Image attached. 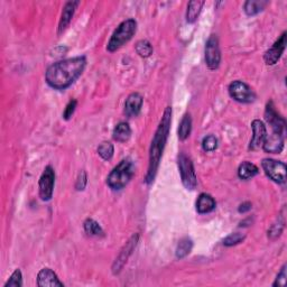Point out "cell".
<instances>
[{"label": "cell", "instance_id": "cell-5", "mask_svg": "<svg viewBox=\"0 0 287 287\" xmlns=\"http://www.w3.org/2000/svg\"><path fill=\"white\" fill-rule=\"evenodd\" d=\"M179 169L182 178V183L188 190H194L198 185L197 175L193 167V163L185 154L179 156Z\"/></svg>", "mask_w": 287, "mask_h": 287}, {"label": "cell", "instance_id": "cell-28", "mask_svg": "<svg viewBox=\"0 0 287 287\" xmlns=\"http://www.w3.org/2000/svg\"><path fill=\"white\" fill-rule=\"evenodd\" d=\"M284 224H285L284 217H279L278 222H276V223L272 224V226L270 227V229L268 230V237L271 238V239H275L277 237H279L280 233L283 232Z\"/></svg>", "mask_w": 287, "mask_h": 287}, {"label": "cell", "instance_id": "cell-6", "mask_svg": "<svg viewBox=\"0 0 287 287\" xmlns=\"http://www.w3.org/2000/svg\"><path fill=\"white\" fill-rule=\"evenodd\" d=\"M262 170L266 173L268 178L276 182L278 184H284L286 182V165L285 163L271 160V159H265L261 162Z\"/></svg>", "mask_w": 287, "mask_h": 287}, {"label": "cell", "instance_id": "cell-32", "mask_svg": "<svg viewBox=\"0 0 287 287\" xmlns=\"http://www.w3.org/2000/svg\"><path fill=\"white\" fill-rule=\"evenodd\" d=\"M286 281H287V272H286V265H284L283 267H281V269L278 272V275H277L272 286L274 287H285Z\"/></svg>", "mask_w": 287, "mask_h": 287}, {"label": "cell", "instance_id": "cell-33", "mask_svg": "<svg viewBox=\"0 0 287 287\" xmlns=\"http://www.w3.org/2000/svg\"><path fill=\"white\" fill-rule=\"evenodd\" d=\"M87 183H88L87 173H85V171H81L78 176V180H76L75 189L78 191H83L85 189V186H87Z\"/></svg>", "mask_w": 287, "mask_h": 287}, {"label": "cell", "instance_id": "cell-11", "mask_svg": "<svg viewBox=\"0 0 287 287\" xmlns=\"http://www.w3.org/2000/svg\"><path fill=\"white\" fill-rule=\"evenodd\" d=\"M286 43H287V33L284 32L278 40L274 43V45H272L268 51H266L264 60L267 65H274L279 61L281 54H283L285 51Z\"/></svg>", "mask_w": 287, "mask_h": 287}, {"label": "cell", "instance_id": "cell-13", "mask_svg": "<svg viewBox=\"0 0 287 287\" xmlns=\"http://www.w3.org/2000/svg\"><path fill=\"white\" fill-rule=\"evenodd\" d=\"M252 128V138L250 140L249 150L251 151H258L260 147H262V144H264L266 137H267V129L265 123L261 120H253L251 123Z\"/></svg>", "mask_w": 287, "mask_h": 287}, {"label": "cell", "instance_id": "cell-14", "mask_svg": "<svg viewBox=\"0 0 287 287\" xmlns=\"http://www.w3.org/2000/svg\"><path fill=\"white\" fill-rule=\"evenodd\" d=\"M80 5V2H68L65 4V6L62 11V15L60 18L59 28H57V35H61L62 33H64L66 28L69 27L72 18L74 16L75 9L78 8Z\"/></svg>", "mask_w": 287, "mask_h": 287}, {"label": "cell", "instance_id": "cell-9", "mask_svg": "<svg viewBox=\"0 0 287 287\" xmlns=\"http://www.w3.org/2000/svg\"><path fill=\"white\" fill-rule=\"evenodd\" d=\"M221 62V52L219 47V40L215 35H211L205 44V63L210 70L219 68Z\"/></svg>", "mask_w": 287, "mask_h": 287}, {"label": "cell", "instance_id": "cell-23", "mask_svg": "<svg viewBox=\"0 0 287 287\" xmlns=\"http://www.w3.org/2000/svg\"><path fill=\"white\" fill-rule=\"evenodd\" d=\"M191 130H192V119H191L190 114H184V117L182 118L180 127H179V138L181 140L188 139Z\"/></svg>", "mask_w": 287, "mask_h": 287}, {"label": "cell", "instance_id": "cell-26", "mask_svg": "<svg viewBox=\"0 0 287 287\" xmlns=\"http://www.w3.org/2000/svg\"><path fill=\"white\" fill-rule=\"evenodd\" d=\"M114 153V148L111 142L103 141L98 147V154L102 157L104 161H109L112 159Z\"/></svg>", "mask_w": 287, "mask_h": 287}, {"label": "cell", "instance_id": "cell-17", "mask_svg": "<svg viewBox=\"0 0 287 287\" xmlns=\"http://www.w3.org/2000/svg\"><path fill=\"white\" fill-rule=\"evenodd\" d=\"M144 99L139 93H131L125 102V113L129 118L138 116L142 107Z\"/></svg>", "mask_w": 287, "mask_h": 287}, {"label": "cell", "instance_id": "cell-29", "mask_svg": "<svg viewBox=\"0 0 287 287\" xmlns=\"http://www.w3.org/2000/svg\"><path fill=\"white\" fill-rule=\"evenodd\" d=\"M245 238H246L245 234H242L240 232H234V233H231L230 236H228L226 239H224L223 245L227 246V247L236 246V245H238V243H240L245 240Z\"/></svg>", "mask_w": 287, "mask_h": 287}, {"label": "cell", "instance_id": "cell-15", "mask_svg": "<svg viewBox=\"0 0 287 287\" xmlns=\"http://www.w3.org/2000/svg\"><path fill=\"white\" fill-rule=\"evenodd\" d=\"M37 285L40 287H64L55 272L50 268H43L37 275Z\"/></svg>", "mask_w": 287, "mask_h": 287}, {"label": "cell", "instance_id": "cell-10", "mask_svg": "<svg viewBox=\"0 0 287 287\" xmlns=\"http://www.w3.org/2000/svg\"><path fill=\"white\" fill-rule=\"evenodd\" d=\"M265 119L266 121L269 123L272 132H277V133H281L284 135L285 133V128H286V121L283 117H280L278 112L275 110L274 104L272 102H268L266 106V110H265Z\"/></svg>", "mask_w": 287, "mask_h": 287}, {"label": "cell", "instance_id": "cell-18", "mask_svg": "<svg viewBox=\"0 0 287 287\" xmlns=\"http://www.w3.org/2000/svg\"><path fill=\"white\" fill-rule=\"evenodd\" d=\"M215 209V201L210 194L202 193L197 201V211L201 214L209 213Z\"/></svg>", "mask_w": 287, "mask_h": 287}, {"label": "cell", "instance_id": "cell-35", "mask_svg": "<svg viewBox=\"0 0 287 287\" xmlns=\"http://www.w3.org/2000/svg\"><path fill=\"white\" fill-rule=\"evenodd\" d=\"M251 203L250 202H245V203H242L239 205V208H238V211L239 213H246L248 211H250L251 210Z\"/></svg>", "mask_w": 287, "mask_h": 287}, {"label": "cell", "instance_id": "cell-34", "mask_svg": "<svg viewBox=\"0 0 287 287\" xmlns=\"http://www.w3.org/2000/svg\"><path fill=\"white\" fill-rule=\"evenodd\" d=\"M76 100H71V101L68 103V106H66L64 112H63V118L65 120H69V119L73 116V113L75 111V108H76Z\"/></svg>", "mask_w": 287, "mask_h": 287}, {"label": "cell", "instance_id": "cell-22", "mask_svg": "<svg viewBox=\"0 0 287 287\" xmlns=\"http://www.w3.org/2000/svg\"><path fill=\"white\" fill-rule=\"evenodd\" d=\"M268 5V2L264 0H248L245 3V12L248 16H253L259 14Z\"/></svg>", "mask_w": 287, "mask_h": 287}, {"label": "cell", "instance_id": "cell-31", "mask_svg": "<svg viewBox=\"0 0 287 287\" xmlns=\"http://www.w3.org/2000/svg\"><path fill=\"white\" fill-rule=\"evenodd\" d=\"M202 147L205 152H213L218 147V139L213 135H209L203 138Z\"/></svg>", "mask_w": 287, "mask_h": 287}, {"label": "cell", "instance_id": "cell-27", "mask_svg": "<svg viewBox=\"0 0 287 287\" xmlns=\"http://www.w3.org/2000/svg\"><path fill=\"white\" fill-rule=\"evenodd\" d=\"M137 54L141 57H148L153 54V46L148 41L144 40L137 42L136 44Z\"/></svg>", "mask_w": 287, "mask_h": 287}, {"label": "cell", "instance_id": "cell-19", "mask_svg": "<svg viewBox=\"0 0 287 287\" xmlns=\"http://www.w3.org/2000/svg\"><path fill=\"white\" fill-rule=\"evenodd\" d=\"M130 136H131V128L127 122H119L113 129L112 133L113 139L119 142H125L129 140Z\"/></svg>", "mask_w": 287, "mask_h": 287}, {"label": "cell", "instance_id": "cell-25", "mask_svg": "<svg viewBox=\"0 0 287 287\" xmlns=\"http://www.w3.org/2000/svg\"><path fill=\"white\" fill-rule=\"evenodd\" d=\"M84 230L87 232L89 236H95V237H99V236H103L104 232L102 230V228L100 227V224L94 221L93 219H87L84 221Z\"/></svg>", "mask_w": 287, "mask_h": 287}, {"label": "cell", "instance_id": "cell-20", "mask_svg": "<svg viewBox=\"0 0 287 287\" xmlns=\"http://www.w3.org/2000/svg\"><path fill=\"white\" fill-rule=\"evenodd\" d=\"M258 173H259V170H258V167L250 162L241 163L240 166H239V169H238V176L241 180L252 179L253 176H256Z\"/></svg>", "mask_w": 287, "mask_h": 287}, {"label": "cell", "instance_id": "cell-12", "mask_svg": "<svg viewBox=\"0 0 287 287\" xmlns=\"http://www.w3.org/2000/svg\"><path fill=\"white\" fill-rule=\"evenodd\" d=\"M137 242H138V234L136 233V234H133V236L126 242V245L123 246L120 253H119L118 257L116 258V260H114L113 266H112L113 274H118V272L122 269V267L127 262L129 256L131 255L132 250L135 249Z\"/></svg>", "mask_w": 287, "mask_h": 287}, {"label": "cell", "instance_id": "cell-24", "mask_svg": "<svg viewBox=\"0 0 287 287\" xmlns=\"http://www.w3.org/2000/svg\"><path fill=\"white\" fill-rule=\"evenodd\" d=\"M193 248V242L190 238H183L181 239L178 248H176V258L182 259L189 255Z\"/></svg>", "mask_w": 287, "mask_h": 287}, {"label": "cell", "instance_id": "cell-30", "mask_svg": "<svg viewBox=\"0 0 287 287\" xmlns=\"http://www.w3.org/2000/svg\"><path fill=\"white\" fill-rule=\"evenodd\" d=\"M23 286V275L22 271L19 269H16L13 272L11 278L5 284V287H22Z\"/></svg>", "mask_w": 287, "mask_h": 287}, {"label": "cell", "instance_id": "cell-2", "mask_svg": "<svg viewBox=\"0 0 287 287\" xmlns=\"http://www.w3.org/2000/svg\"><path fill=\"white\" fill-rule=\"evenodd\" d=\"M172 122V108L167 107L165 109L159 128L153 138L151 151H150V164H148V172L146 175V183L151 184L154 182L157 171H159L160 162L163 156V152L165 150L167 138H169L170 128Z\"/></svg>", "mask_w": 287, "mask_h": 287}, {"label": "cell", "instance_id": "cell-4", "mask_svg": "<svg viewBox=\"0 0 287 287\" xmlns=\"http://www.w3.org/2000/svg\"><path fill=\"white\" fill-rule=\"evenodd\" d=\"M137 31V23L135 19L129 18L127 21L122 22L120 25L117 27V30L113 32V34L110 38L107 45V50L109 52H116L119 49L131 40L132 36L136 34Z\"/></svg>", "mask_w": 287, "mask_h": 287}, {"label": "cell", "instance_id": "cell-16", "mask_svg": "<svg viewBox=\"0 0 287 287\" xmlns=\"http://www.w3.org/2000/svg\"><path fill=\"white\" fill-rule=\"evenodd\" d=\"M284 148V135L272 132L270 136H267L262 144V150L271 154H279Z\"/></svg>", "mask_w": 287, "mask_h": 287}, {"label": "cell", "instance_id": "cell-1", "mask_svg": "<svg viewBox=\"0 0 287 287\" xmlns=\"http://www.w3.org/2000/svg\"><path fill=\"white\" fill-rule=\"evenodd\" d=\"M85 65L87 59L84 56H76L56 62L46 70V83L55 90L69 88L83 73Z\"/></svg>", "mask_w": 287, "mask_h": 287}, {"label": "cell", "instance_id": "cell-21", "mask_svg": "<svg viewBox=\"0 0 287 287\" xmlns=\"http://www.w3.org/2000/svg\"><path fill=\"white\" fill-rule=\"evenodd\" d=\"M203 5L204 2H202V0H193V2H190L188 6V12H186V22L192 24L197 21Z\"/></svg>", "mask_w": 287, "mask_h": 287}, {"label": "cell", "instance_id": "cell-3", "mask_svg": "<svg viewBox=\"0 0 287 287\" xmlns=\"http://www.w3.org/2000/svg\"><path fill=\"white\" fill-rule=\"evenodd\" d=\"M135 174V166L130 160H123L110 172L107 178V184L111 190H122L130 182Z\"/></svg>", "mask_w": 287, "mask_h": 287}, {"label": "cell", "instance_id": "cell-8", "mask_svg": "<svg viewBox=\"0 0 287 287\" xmlns=\"http://www.w3.org/2000/svg\"><path fill=\"white\" fill-rule=\"evenodd\" d=\"M55 184V172L52 166H46L40 179V197L43 201H50L53 197Z\"/></svg>", "mask_w": 287, "mask_h": 287}, {"label": "cell", "instance_id": "cell-7", "mask_svg": "<svg viewBox=\"0 0 287 287\" xmlns=\"http://www.w3.org/2000/svg\"><path fill=\"white\" fill-rule=\"evenodd\" d=\"M228 90L230 97L238 102L251 103L256 100L255 92L251 90L249 85L242 82V81H233V82L229 85Z\"/></svg>", "mask_w": 287, "mask_h": 287}]
</instances>
